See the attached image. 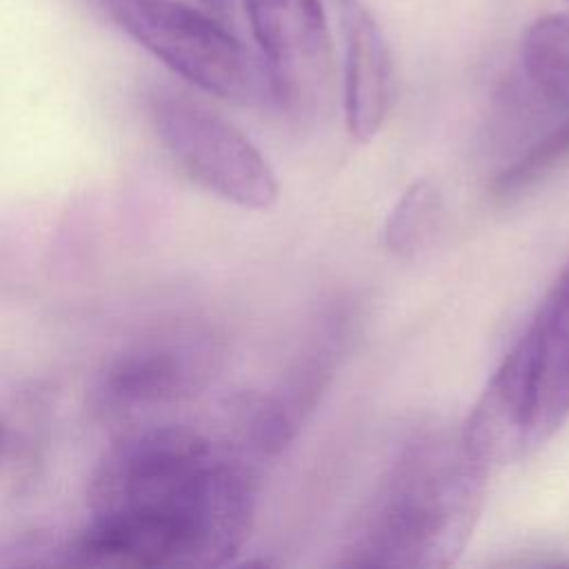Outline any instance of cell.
Wrapping results in <instances>:
<instances>
[{"label":"cell","mask_w":569,"mask_h":569,"mask_svg":"<svg viewBox=\"0 0 569 569\" xmlns=\"http://www.w3.org/2000/svg\"><path fill=\"white\" fill-rule=\"evenodd\" d=\"M489 471L460 427L429 425L396 451L345 538L353 567H449L473 536Z\"/></svg>","instance_id":"cell-1"},{"label":"cell","mask_w":569,"mask_h":569,"mask_svg":"<svg viewBox=\"0 0 569 569\" xmlns=\"http://www.w3.org/2000/svg\"><path fill=\"white\" fill-rule=\"evenodd\" d=\"M149 53L191 84L236 102L273 100L262 60L211 16L178 0H98Z\"/></svg>","instance_id":"cell-2"},{"label":"cell","mask_w":569,"mask_h":569,"mask_svg":"<svg viewBox=\"0 0 569 569\" xmlns=\"http://www.w3.org/2000/svg\"><path fill=\"white\" fill-rule=\"evenodd\" d=\"M149 111L158 138L198 184L247 209H267L278 200L271 164L229 120L173 91H156Z\"/></svg>","instance_id":"cell-3"},{"label":"cell","mask_w":569,"mask_h":569,"mask_svg":"<svg viewBox=\"0 0 569 569\" xmlns=\"http://www.w3.org/2000/svg\"><path fill=\"white\" fill-rule=\"evenodd\" d=\"M218 449L209 436L184 425L147 427L120 438L91 473V516L156 511L176 525L184 489Z\"/></svg>","instance_id":"cell-4"},{"label":"cell","mask_w":569,"mask_h":569,"mask_svg":"<svg viewBox=\"0 0 569 569\" xmlns=\"http://www.w3.org/2000/svg\"><path fill=\"white\" fill-rule=\"evenodd\" d=\"M218 362L220 345L209 329L178 327L116 356L98 382V402L118 413L178 402L200 393Z\"/></svg>","instance_id":"cell-5"},{"label":"cell","mask_w":569,"mask_h":569,"mask_svg":"<svg viewBox=\"0 0 569 569\" xmlns=\"http://www.w3.org/2000/svg\"><path fill=\"white\" fill-rule=\"evenodd\" d=\"M242 4L273 102L309 104L329 64V31L320 0H242Z\"/></svg>","instance_id":"cell-6"},{"label":"cell","mask_w":569,"mask_h":569,"mask_svg":"<svg viewBox=\"0 0 569 569\" xmlns=\"http://www.w3.org/2000/svg\"><path fill=\"white\" fill-rule=\"evenodd\" d=\"M520 340L529 362V449H533L569 418V262L549 287Z\"/></svg>","instance_id":"cell-7"},{"label":"cell","mask_w":569,"mask_h":569,"mask_svg":"<svg viewBox=\"0 0 569 569\" xmlns=\"http://www.w3.org/2000/svg\"><path fill=\"white\" fill-rule=\"evenodd\" d=\"M531 387L522 340L511 347L473 405L460 433L469 453L489 473L529 449Z\"/></svg>","instance_id":"cell-8"},{"label":"cell","mask_w":569,"mask_h":569,"mask_svg":"<svg viewBox=\"0 0 569 569\" xmlns=\"http://www.w3.org/2000/svg\"><path fill=\"white\" fill-rule=\"evenodd\" d=\"M347 31L345 116L351 136L371 140L387 120L393 100L389 47L373 18L353 0L342 4Z\"/></svg>","instance_id":"cell-9"},{"label":"cell","mask_w":569,"mask_h":569,"mask_svg":"<svg viewBox=\"0 0 569 569\" xmlns=\"http://www.w3.org/2000/svg\"><path fill=\"white\" fill-rule=\"evenodd\" d=\"M531 93L551 109L569 111V13L536 20L520 49Z\"/></svg>","instance_id":"cell-10"},{"label":"cell","mask_w":569,"mask_h":569,"mask_svg":"<svg viewBox=\"0 0 569 569\" xmlns=\"http://www.w3.org/2000/svg\"><path fill=\"white\" fill-rule=\"evenodd\" d=\"M440 213L442 200L429 180L409 184L385 220L387 249L402 258L418 256L429 244Z\"/></svg>","instance_id":"cell-11"},{"label":"cell","mask_w":569,"mask_h":569,"mask_svg":"<svg viewBox=\"0 0 569 569\" xmlns=\"http://www.w3.org/2000/svg\"><path fill=\"white\" fill-rule=\"evenodd\" d=\"M565 164H569V111L493 178L491 193L502 200L522 196Z\"/></svg>","instance_id":"cell-12"},{"label":"cell","mask_w":569,"mask_h":569,"mask_svg":"<svg viewBox=\"0 0 569 569\" xmlns=\"http://www.w3.org/2000/svg\"><path fill=\"white\" fill-rule=\"evenodd\" d=\"M209 11H216V13H229L231 7H233V0H200Z\"/></svg>","instance_id":"cell-13"}]
</instances>
